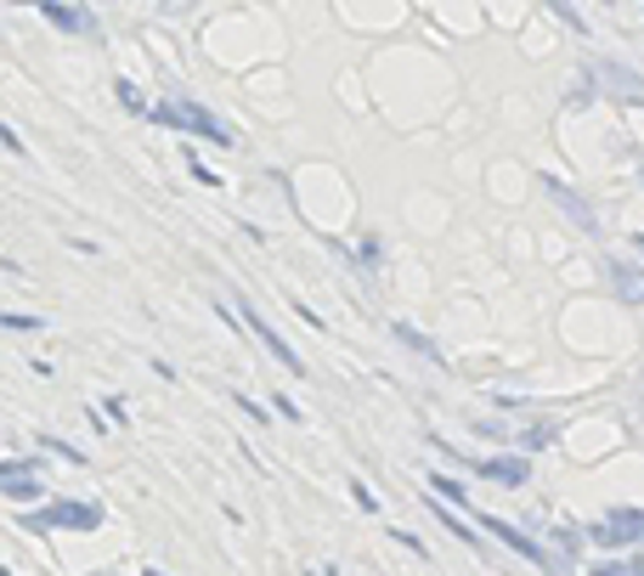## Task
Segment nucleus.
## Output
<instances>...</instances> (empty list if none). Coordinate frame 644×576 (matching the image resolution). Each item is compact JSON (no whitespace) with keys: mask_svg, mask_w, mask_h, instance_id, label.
<instances>
[{"mask_svg":"<svg viewBox=\"0 0 644 576\" xmlns=\"http://www.w3.org/2000/svg\"><path fill=\"white\" fill-rule=\"evenodd\" d=\"M481 531H487V537H497L508 554H520V560H531V565H554V560H549V549H542V542H531L520 526H508V520L481 515V508H475V537H481Z\"/></svg>","mask_w":644,"mask_h":576,"instance_id":"obj_2","label":"nucleus"},{"mask_svg":"<svg viewBox=\"0 0 644 576\" xmlns=\"http://www.w3.org/2000/svg\"><path fill=\"white\" fill-rule=\"evenodd\" d=\"M237 311H244V328H249V333H255V339H260V345H266L271 356H278V362H283L289 373H305V362H300V356L289 351V339H283L278 328H271V322H266V317L255 311V305H249V299H244V305H237Z\"/></svg>","mask_w":644,"mask_h":576,"instance_id":"obj_5","label":"nucleus"},{"mask_svg":"<svg viewBox=\"0 0 644 576\" xmlns=\"http://www.w3.org/2000/svg\"><path fill=\"white\" fill-rule=\"evenodd\" d=\"M0 322H7L12 333H34V328H46V317H28V311H7Z\"/></svg>","mask_w":644,"mask_h":576,"instance_id":"obj_15","label":"nucleus"},{"mask_svg":"<svg viewBox=\"0 0 644 576\" xmlns=\"http://www.w3.org/2000/svg\"><path fill=\"white\" fill-rule=\"evenodd\" d=\"M599 80L610 85V96H628V102H644V80L633 74V68H610V62H599Z\"/></svg>","mask_w":644,"mask_h":576,"instance_id":"obj_10","label":"nucleus"},{"mask_svg":"<svg viewBox=\"0 0 644 576\" xmlns=\"http://www.w3.org/2000/svg\"><path fill=\"white\" fill-rule=\"evenodd\" d=\"M639 176H644V158H639Z\"/></svg>","mask_w":644,"mask_h":576,"instance_id":"obj_25","label":"nucleus"},{"mask_svg":"<svg viewBox=\"0 0 644 576\" xmlns=\"http://www.w3.org/2000/svg\"><path fill=\"white\" fill-rule=\"evenodd\" d=\"M0 492L17 497V503L46 497V486H40V458H7V463H0Z\"/></svg>","mask_w":644,"mask_h":576,"instance_id":"obj_3","label":"nucleus"},{"mask_svg":"<svg viewBox=\"0 0 644 576\" xmlns=\"http://www.w3.org/2000/svg\"><path fill=\"white\" fill-rule=\"evenodd\" d=\"M351 497H356V508H367V515H373V508H379V497H373V492H367V486H362V481H356V486H351Z\"/></svg>","mask_w":644,"mask_h":576,"instance_id":"obj_20","label":"nucleus"},{"mask_svg":"<svg viewBox=\"0 0 644 576\" xmlns=\"http://www.w3.org/2000/svg\"><path fill=\"white\" fill-rule=\"evenodd\" d=\"M430 508H435V520H441V526H447V531H453L458 542H469V549H481V537H475V531H469V526H464V520L453 515V508H441V503H430Z\"/></svg>","mask_w":644,"mask_h":576,"instance_id":"obj_13","label":"nucleus"},{"mask_svg":"<svg viewBox=\"0 0 644 576\" xmlns=\"http://www.w3.org/2000/svg\"><path fill=\"white\" fill-rule=\"evenodd\" d=\"M40 526H46V531H51V526L96 531V526H102V508H96V503H51V508H40Z\"/></svg>","mask_w":644,"mask_h":576,"instance_id":"obj_6","label":"nucleus"},{"mask_svg":"<svg viewBox=\"0 0 644 576\" xmlns=\"http://www.w3.org/2000/svg\"><path fill=\"white\" fill-rule=\"evenodd\" d=\"M119 102H125V108H142V91H136L130 80H119Z\"/></svg>","mask_w":644,"mask_h":576,"instance_id":"obj_21","label":"nucleus"},{"mask_svg":"<svg viewBox=\"0 0 644 576\" xmlns=\"http://www.w3.org/2000/svg\"><path fill=\"white\" fill-rule=\"evenodd\" d=\"M633 244H639V249H644V232H639V237H633Z\"/></svg>","mask_w":644,"mask_h":576,"instance_id":"obj_22","label":"nucleus"},{"mask_svg":"<svg viewBox=\"0 0 644 576\" xmlns=\"http://www.w3.org/2000/svg\"><path fill=\"white\" fill-rule=\"evenodd\" d=\"M475 469H481V481H497V486H526L531 474L526 458H475Z\"/></svg>","mask_w":644,"mask_h":576,"instance_id":"obj_7","label":"nucleus"},{"mask_svg":"<svg viewBox=\"0 0 644 576\" xmlns=\"http://www.w3.org/2000/svg\"><path fill=\"white\" fill-rule=\"evenodd\" d=\"M390 542H401V549H413V554H419V560H424V554H430V549H424V542H419V537H413V531H390Z\"/></svg>","mask_w":644,"mask_h":576,"instance_id":"obj_18","label":"nucleus"},{"mask_svg":"<svg viewBox=\"0 0 644 576\" xmlns=\"http://www.w3.org/2000/svg\"><path fill=\"white\" fill-rule=\"evenodd\" d=\"M40 17H46V23H57V28H68V34L91 28V12H80V7H51V0L40 7Z\"/></svg>","mask_w":644,"mask_h":576,"instance_id":"obj_12","label":"nucleus"},{"mask_svg":"<svg viewBox=\"0 0 644 576\" xmlns=\"http://www.w3.org/2000/svg\"><path fill=\"white\" fill-rule=\"evenodd\" d=\"M148 114H153L164 130H192V136H210L215 148H237L232 125H226L221 114H210L203 102H192V96H169V102H153Z\"/></svg>","mask_w":644,"mask_h":576,"instance_id":"obj_1","label":"nucleus"},{"mask_svg":"<svg viewBox=\"0 0 644 576\" xmlns=\"http://www.w3.org/2000/svg\"><path fill=\"white\" fill-rule=\"evenodd\" d=\"M588 576H633V565H622V560H605V565H594Z\"/></svg>","mask_w":644,"mask_h":576,"instance_id":"obj_17","label":"nucleus"},{"mask_svg":"<svg viewBox=\"0 0 644 576\" xmlns=\"http://www.w3.org/2000/svg\"><path fill=\"white\" fill-rule=\"evenodd\" d=\"M610 289H617L628 305H644V271L628 260H610Z\"/></svg>","mask_w":644,"mask_h":576,"instance_id":"obj_9","label":"nucleus"},{"mask_svg":"<svg viewBox=\"0 0 644 576\" xmlns=\"http://www.w3.org/2000/svg\"><path fill=\"white\" fill-rule=\"evenodd\" d=\"M0 148H7V153H23V136H17L12 125H0Z\"/></svg>","mask_w":644,"mask_h":576,"instance_id":"obj_19","label":"nucleus"},{"mask_svg":"<svg viewBox=\"0 0 644 576\" xmlns=\"http://www.w3.org/2000/svg\"><path fill=\"white\" fill-rule=\"evenodd\" d=\"M390 333L401 339V345H407V351H419L424 362H441V351H435V339H430V333H419L413 322H390Z\"/></svg>","mask_w":644,"mask_h":576,"instance_id":"obj_11","label":"nucleus"},{"mask_svg":"<svg viewBox=\"0 0 644 576\" xmlns=\"http://www.w3.org/2000/svg\"><path fill=\"white\" fill-rule=\"evenodd\" d=\"M46 452H57L62 463H85V458H80L74 447H68V440H57V435H46Z\"/></svg>","mask_w":644,"mask_h":576,"instance_id":"obj_16","label":"nucleus"},{"mask_svg":"<svg viewBox=\"0 0 644 576\" xmlns=\"http://www.w3.org/2000/svg\"><path fill=\"white\" fill-rule=\"evenodd\" d=\"M430 486H435V497H447L453 508H469V497H464V486L453 481V474H435V469H430Z\"/></svg>","mask_w":644,"mask_h":576,"instance_id":"obj_14","label":"nucleus"},{"mask_svg":"<svg viewBox=\"0 0 644 576\" xmlns=\"http://www.w3.org/2000/svg\"><path fill=\"white\" fill-rule=\"evenodd\" d=\"M588 537L605 542V549H628V542H644V508H617V515H605Z\"/></svg>","mask_w":644,"mask_h":576,"instance_id":"obj_4","label":"nucleus"},{"mask_svg":"<svg viewBox=\"0 0 644 576\" xmlns=\"http://www.w3.org/2000/svg\"><path fill=\"white\" fill-rule=\"evenodd\" d=\"M142 576H164V571H142Z\"/></svg>","mask_w":644,"mask_h":576,"instance_id":"obj_23","label":"nucleus"},{"mask_svg":"<svg viewBox=\"0 0 644 576\" xmlns=\"http://www.w3.org/2000/svg\"><path fill=\"white\" fill-rule=\"evenodd\" d=\"M0 576H12V571H7V565H0Z\"/></svg>","mask_w":644,"mask_h":576,"instance_id":"obj_24","label":"nucleus"},{"mask_svg":"<svg viewBox=\"0 0 644 576\" xmlns=\"http://www.w3.org/2000/svg\"><path fill=\"white\" fill-rule=\"evenodd\" d=\"M542 181H549V192H554V203H560V210L576 221V226H583V232H599V215L588 210V198H576L565 181H554V176H542Z\"/></svg>","mask_w":644,"mask_h":576,"instance_id":"obj_8","label":"nucleus"}]
</instances>
